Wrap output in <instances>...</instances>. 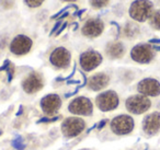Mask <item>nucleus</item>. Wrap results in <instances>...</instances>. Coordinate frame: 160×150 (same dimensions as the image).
<instances>
[{
	"label": "nucleus",
	"mask_w": 160,
	"mask_h": 150,
	"mask_svg": "<svg viewBox=\"0 0 160 150\" xmlns=\"http://www.w3.org/2000/svg\"><path fill=\"white\" fill-rule=\"evenodd\" d=\"M153 5L149 0H135L129 8V16L138 22H144L152 16Z\"/></svg>",
	"instance_id": "f257e3e1"
},
{
	"label": "nucleus",
	"mask_w": 160,
	"mask_h": 150,
	"mask_svg": "<svg viewBox=\"0 0 160 150\" xmlns=\"http://www.w3.org/2000/svg\"><path fill=\"white\" fill-rule=\"evenodd\" d=\"M109 3V0H90V5L96 9L103 8Z\"/></svg>",
	"instance_id": "6ab92c4d"
},
{
	"label": "nucleus",
	"mask_w": 160,
	"mask_h": 150,
	"mask_svg": "<svg viewBox=\"0 0 160 150\" xmlns=\"http://www.w3.org/2000/svg\"><path fill=\"white\" fill-rule=\"evenodd\" d=\"M125 53V47L122 43L120 42H113L110 43L107 46V55L109 56L110 58H113V59H116V58H121Z\"/></svg>",
	"instance_id": "f3484780"
},
{
	"label": "nucleus",
	"mask_w": 160,
	"mask_h": 150,
	"mask_svg": "<svg viewBox=\"0 0 160 150\" xmlns=\"http://www.w3.org/2000/svg\"><path fill=\"white\" fill-rule=\"evenodd\" d=\"M62 100L57 94H48L41 101V108L47 115H53L59 110Z\"/></svg>",
	"instance_id": "ddd939ff"
},
{
	"label": "nucleus",
	"mask_w": 160,
	"mask_h": 150,
	"mask_svg": "<svg viewBox=\"0 0 160 150\" xmlns=\"http://www.w3.org/2000/svg\"><path fill=\"white\" fill-rule=\"evenodd\" d=\"M68 110L76 115H90L92 113V103L87 98L80 97L69 104Z\"/></svg>",
	"instance_id": "6e6552de"
},
{
	"label": "nucleus",
	"mask_w": 160,
	"mask_h": 150,
	"mask_svg": "<svg viewBox=\"0 0 160 150\" xmlns=\"http://www.w3.org/2000/svg\"><path fill=\"white\" fill-rule=\"evenodd\" d=\"M49 60L57 68H66L70 62V53L64 47H58L52 53Z\"/></svg>",
	"instance_id": "f8f14e48"
},
{
	"label": "nucleus",
	"mask_w": 160,
	"mask_h": 150,
	"mask_svg": "<svg viewBox=\"0 0 160 150\" xmlns=\"http://www.w3.org/2000/svg\"><path fill=\"white\" fill-rule=\"evenodd\" d=\"M24 2L31 8H38L44 2V0H24Z\"/></svg>",
	"instance_id": "412c9836"
},
{
	"label": "nucleus",
	"mask_w": 160,
	"mask_h": 150,
	"mask_svg": "<svg viewBox=\"0 0 160 150\" xmlns=\"http://www.w3.org/2000/svg\"><path fill=\"white\" fill-rule=\"evenodd\" d=\"M102 62V56L94 51L85 52L80 56V66L85 71H91L99 66Z\"/></svg>",
	"instance_id": "0eeeda50"
},
{
	"label": "nucleus",
	"mask_w": 160,
	"mask_h": 150,
	"mask_svg": "<svg viewBox=\"0 0 160 150\" xmlns=\"http://www.w3.org/2000/svg\"><path fill=\"white\" fill-rule=\"evenodd\" d=\"M150 25L155 30H160V9L153 12L150 17Z\"/></svg>",
	"instance_id": "a211bd4d"
},
{
	"label": "nucleus",
	"mask_w": 160,
	"mask_h": 150,
	"mask_svg": "<svg viewBox=\"0 0 160 150\" xmlns=\"http://www.w3.org/2000/svg\"><path fill=\"white\" fill-rule=\"evenodd\" d=\"M142 128L146 134H157L160 130V113L155 112L146 116V118L142 122Z\"/></svg>",
	"instance_id": "2eb2a0df"
},
{
	"label": "nucleus",
	"mask_w": 160,
	"mask_h": 150,
	"mask_svg": "<svg viewBox=\"0 0 160 150\" xmlns=\"http://www.w3.org/2000/svg\"><path fill=\"white\" fill-rule=\"evenodd\" d=\"M126 108L133 114H142L149 110L151 105L150 100L142 94H136L126 100Z\"/></svg>",
	"instance_id": "f03ea898"
},
{
	"label": "nucleus",
	"mask_w": 160,
	"mask_h": 150,
	"mask_svg": "<svg viewBox=\"0 0 160 150\" xmlns=\"http://www.w3.org/2000/svg\"><path fill=\"white\" fill-rule=\"evenodd\" d=\"M32 47V41L25 35H18L13 38L10 45V49L14 55L22 56L30 52Z\"/></svg>",
	"instance_id": "9d476101"
},
{
	"label": "nucleus",
	"mask_w": 160,
	"mask_h": 150,
	"mask_svg": "<svg viewBox=\"0 0 160 150\" xmlns=\"http://www.w3.org/2000/svg\"><path fill=\"white\" fill-rule=\"evenodd\" d=\"M137 90L145 97H157L160 94V82L152 78H146L138 83Z\"/></svg>",
	"instance_id": "1a4fd4ad"
},
{
	"label": "nucleus",
	"mask_w": 160,
	"mask_h": 150,
	"mask_svg": "<svg viewBox=\"0 0 160 150\" xmlns=\"http://www.w3.org/2000/svg\"><path fill=\"white\" fill-rule=\"evenodd\" d=\"M131 56L133 60L139 64H148L155 57V53L150 45L148 44H138L132 49Z\"/></svg>",
	"instance_id": "20e7f679"
},
{
	"label": "nucleus",
	"mask_w": 160,
	"mask_h": 150,
	"mask_svg": "<svg viewBox=\"0 0 160 150\" xmlns=\"http://www.w3.org/2000/svg\"><path fill=\"white\" fill-rule=\"evenodd\" d=\"M104 24L99 19H90L82 27V34L87 38H97L103 32Z\"/></svg>",
	"instance_id": "4468645a"
},
{
	"label": "nucleus",
	"mask_w": 160,
	"mask_h": 150,
	"mask_svg": "<svg viewBox=\"0 0 160 150\" xmlns=\"http://www.w3.org/2000/svg\"><path fill=\"white\" fill-rule=\"evenodd\" d=\"M137 32H138V28L135 27L134 24H132V23H128L126 25V28H125V34L127 36H134Z\"/></svg>",
	"instance_id": "aec40b11"
},
{
	"label": "nucleus",
	"mask_w": 160,
	"mask_h": 150,
	"mask_svg": "<svg viewBox=\"0 0 160 150\" xmlns=\"http://www.w3.org/2000/svg\"><path fill=\"white\" fill-rule=\"evenodd\" d=\"M110 78L105 73H96L88 79V87L93 91H100L109 84Z\"/></svg>",
	"instance_id": "dca6fc26"
},
{
	"label": "nucleus",
	"mask_w": 160,
	"mask_h": 150,
	"mask_svg": "<svg viewBox=\"0 0 160 150\" xmlns=\"http://www.w3.org/2000/svg\"><path fill=\"white\" fill-rule=\"evenodd\" d=\"M134 119L128 115H118L111 122V129L116 135H126L133 130Z\"/></svg>",
	"instance_id": "7ed1b4c3"
},
{
	"label": "nucleus",
	"mask_w": 160,
	"mask_h": 150,
	"mask_svg": "<svg viewBox=\"0 0 160 150\" xmlns=\"http://www.w3.org/2000/svg\"><path fill=\"white\" fill-rule=\"evenodd\" d=\"M85 122L79 117H69L65 119L62 126V130L66 137H76L79 134H81L85 129Z\"/></svg>",
	"instance_id": "39448f33"
},
{
	"label": "nucleus",
	"mask_w": 160,
	"mask_h": 150,
	"mask_svg": "<svg viewBox=\"0 0 160 150\" xmlns=\"http://www.w3.org/2000/svg\"><path fill=\"white\" fill-rule=\"evenodd\" d=\"M44 86V81L43 78L40 73L38 72H32L23 80L22 82V88L27 93H35L40 91Z\"/></svg>",
	"instance_id": "9b49d317"
},
{
	"label": "nucleus",
	"mask_w": 160,
	"mask_h": 150,
	"mask_svg": "<svg viewBox=\"0 0 160 150\" xmlns=\"http://www.w3.org/2000/svg\"><path fill=\"white\" fill-rule=\"evenodd\" d=\"M62 1H67V2H71V1H76V0H62Z\"/></svg>",
	"instance_id": "4be33fe9"
},
{
	"label": "nucleus",
	"mask_w": 160,
	"mask_h": 150,
	"mask_svg": "<svg viewBox=\"0 0 160 150\" xmlns=\"http://www.w3.org/2000/svg\"><path fill=\"white\" fill-rule=\"evenodd\" d=\"M96 103L101 111L109 112V111H112L118 108V97L114 91H107V92L101 93V94L97 98Z\"/></svg>",
	"instance_id": "423d86ee"
}]
</instances>
